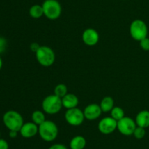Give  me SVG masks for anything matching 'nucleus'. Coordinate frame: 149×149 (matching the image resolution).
<instances>
[{"instance_id":"nucleus-1","label":"nucleus","mask_w":149,"mask_h":149,"mask_svg":"<svg viewBox=\"0 0 149 149\" xmlns=\"http://www.w3.org/2000/svg\"><path fill=\"white\" fill-rule=\"evenodd\" d=\"M41 138L46 142H52L58 135V128L55 122L46 120L39 126V133Z\"/></svg>"},{"instance_id":"nucleus-2","label":"nucleus","mask_w":149,"mask_h":149,"mask_svg":"<svg viewBox=\"0 0 149 149\" xmlns=\"http://www.w3.org/2000/svg\"><path fill=\"white\" fill-rule=\"evenodd\" d=\"M3 122L9 130L19 131L23 125V118L18 112L8 110L3 115Z\"/></svg>"},{"instance_id":"nucleus-3","label":"nucleus","mask_w":149,"mask_h":149,"mask_svg":"<svg viewBox=\"0 0 149 149\" xmlns=\"http://www.w3.org/2000/svg\"><path fill=\"white\" fill-rule=\"evenodd\" d=\"M42 107L44 112L50 115L58 113L63 108L62 98L55 94L49 95L43 99Z\"/></svg>"},{"instance_id":"nucleus-4","label":"nucleus","mask_w":149,"mask_h":149,"mask_svg":"<svg viewBox=\"0 0 149 149\" xmlns=\"http://www.w3.org/2000/svg\"><path fill=\"white\" fill-rule=\"evenodd\" d=\"M36 58L39 64L48 67L55 62V54L52 48L46 45H42L36 53Z\"/></svg>"},{"instance_id":"nucleus-5","label":"nucleus","mask_w":149,"mask_h":149,"mask_svg":"<svg viewBox=\"0 0 149 149\" xmlns=\"http://www.w3.org/2000/svg\"><path fill=\"white\" fill-rule=\"evenodd\" d=\"M42 7L44 15L49 20H56L62 13V7L58 0H45Z\"/></svg>"},{"instance_id":"nucleus-6","label":"nucleus","mask_w":149,"mask_h":149,"mask_svg":"<svg viewBox=\"0 0 149 149\" xmlns=\"http://www.w3.org/2000/svg\"><path fill=\"white\" fill-rule=\"evenodd\" d=\"M130 34L136 41H141L148 35V27L143 20L141 19L134 20L130 26Z\"/></svg>"},{"instance_id":"nucleus-7","label":"nucleus","mask_w":149,"mask_h":149,"mask_svg":"<svg viewBox=\"0 0 149 149\" xmlns=\"http://www.w3.org/2000/svg\"><path fill=\"white\" fill-rule=\"evenodd\" d=\"M84 112L78 108L68 109L65 113V119L68 124L71 126H79L84 122Z\"/></svg>"},{"instance_id":"nucleus-8","label":"nucleus","mask_w":149,"mask_h":149,"mask_svg":"<svg viewBox=\"0 0 149 149\" xmlns=\"http://www.w3.org/2000/svg\"><path fill=\"white\" fill-rule=\"evenodd\" d=\"M136 127V122L130 117L125 116L117 121V129L125 136L132 135Z\"/></svg>"},{"instance_id":"nucleus-9","label":"nucleus","mask_w":149,"mask_h":149,"mask_svg":"<svg viewBox=\"0 0 149 149\" xmlns=\"http://www.w3.org/2000/svg\"><path fill=\"white\" fill-rule=\"evenodd\" d=\"M117 129V121L112 117H105L98 123V129L102 134H110Z\"/></svg>"},{"instance_id":"nucleus-10","label":"nucleus","mask_w":149,"mask_h":149,"mask_svg":"<svg viewBox=\"0 0 149 149\" xmlns=\"http://www.w3.org/2000/svg\"><path fill=\"white\" fill-rule=\"evenodd\" d=\"M99 34L95 29L88 28L85 29L82 34V40L85 45L88 46H94L99 41Z\"/></svg>"},{"instance_id":"nucleus-11","label":"nucleus","mask_w":149,"mask_h":149,"mask_svg":"<svg viewBox=\"0 0 149 149\" xmlns=\"http://www.w3.org/2000/svg\"><path fill=\"white\" fill-rule=\"evenodd\" d=\"M84 118L90 121L95 120L100 116L102 112V110L100 108V105H97L96 103H92L87 105L84 110Z\"/></svg>"},{"instance_id":"nucleus-12","label":"nucleus","mask_w":149,"mask_h":149,"mask_svg":"<svg viewBox=\"0 0 149 149\" xmlns=\"http://www.w3.org/2000/svg\"><path fill=\"white\" fill-rule=\"evenodd\" d=\"M20 135L25 138H31L39 133V126L35 123L27 122L23 124L20 129Z\"/></svg>"},{"instance_id":"nucleus-13","label":"nucleus","mask_w":149,"mask_h":149,"mask_svg":"<svg viewBox=\"0 0 149 149\" xmlns=\"http://www.w3.org/2000/svg\"><path fill=\"white\" fill-rule=\"evenodd\" d=\"M63 107L68 109L77 108L79 105V98L74 93H67L62 98Z\"/></svg>"},{"instance_id":"nucleus-14","label":"nucleus","mask_w":149,"mask_h":149,"mask_svg":"<svg viewBox=\"0 0 149 149\" xmlns=\"http://www.w3.org/2000/svg\"><path fill=\"white\" fill-rule=\"evenodd\" d=\"M135 122L138 127L147 128L149 127V111L146 110L138 112L135 118Z\"/></svg>"},{"instance_id":"nucleus-15","label":"nucleus","mask_w":149,"mask_h":149,"mask_svg":"<svg viewBox=\"0 0 149 149\" xmlns=\"http://www.w3.org/2000/svg\"><path fill=\"white\" fill-rule=\"evenodd\" d=\"M87 145V140L83 136L77 135L73 137L70 141L71 149H84Z\"/></svg>"},{"instance_id":"nucleus-16","label":"nucleus","mask_w":149,"mask_h":149,"mask_svg":"<svg viewBox=\"0 0 149 149\" xmlns=\"http://www.w3.org/2000/svg\"><path fill=\"white\" fill-rule=\"evenodd\" d=\"M100 107L102 110V112H111L114 107V100L111 96H105L100 102Z\"/></svg>"},{"instance_id":"nucleus-17","label":"nucleus","mask_w":149,"mask_h":149,"mask_svg":"<svg viewBox=\"0 0 149 149\" xmlns=\"http://www.w3.org/2000/svg\"><path fill=\"white\" fill-rule=\"evenodd\" d=\"M29 15L31 18L38 19L44 15V10L42 5L39 4H33L29 9Z\"/></svg>"},{"instance_id":"nucleus-18","label":"nucleus","mask_w":149,"mask_h":149,"mask_svg":"<svg viewBox=\"0 0 149 149\" xmlns=\"http://www.w3.org/2000/svg\"><path fill=\"white\" fill-rule=\"evenodd\" d=\"M31 119L32 121L37 124L38 126H39L46 121L45 113L41 110H35L34 112H33L31 115Z\"/></svg>"},{"instance_id":"nucleus-19","label":"nucleus","mask_w":149,"mask_h":149,"mask_svg":"<svg viewBox=\"0 0 149 149\" xmlns=\"http://www.w3.org/2000/svg\"><path fill=\"white\" fill-rule=\"evenodd\" d=\"M111 117L118 121L125 117V112L120 107H113V108L111 111Z\"/></svg>"},{"instance_id":"nucleus-20","label":"nucleus","mask_w":149,"mask_h":149,"mask_svg":"<svg viewBox=\"0 0 149 149\" xmlns=\"http://www.w3.org/2000/svg\"><path fill=\"white\" fill-rule=\"evenodd\" d=\"M67 93H68V88L65 84H63V83L57 85L54 89V94L61 98L65 96Z\"/></svg>"},{"instance_id":"nucleus-21","label":"nucleus","mask_w":149,"mask_h":149,"mask_svg":"<svg viewBox=\"0 0 149 149\" xmlns=\"http://www.w3.org/2000/svg\"><path fill=\"white\" fill-rule=\"evenodd\" d=\"M133 135L134 137L136 139H138V140H141V139H143L146 135L145 128H143V127H138V126H137L135 131H134Z\"/></svg>"},{"instance_id":"nucleus-22","label":"nucleus","mask_w":149,"mask_h":149,"mask_svg":"<svg viewBox=\"0 0 149 149\" xmlns=\"http://www.w3.org/2000/svg\"><path fill=\"white\" fill-rule=\"evenodd\" d=\"M140 45H141V48L146 51H149V38L146 37L143 39L142 40L140 41Z\"/></svg>"},{"instance_id":"nucleus-23","label":"nucleus","mask_w":149,"mask_h":149,"mask_svg":"<svg viewBox=\"0 0 149 149\" xmlns=\"http://www.w3.org/2000/svg\"><path fill=\"white\" fill-rule=\"evenodd\" d=\"M7 45V39L5 38L2 37H0V53H2L5 51Z\"/></svg>"},{"instance_id":"nucleus-24","label":"nucleus","mask_w":149,"mask_h":149,"mask_svg":"<svg viewBox=\"0 0 149 149\" xmlns=\"http://www.w3.org/2000/svg\"><path fill=\"white\" fill-rule=\"evenodd\" d=\"M48 149H68L66 146L61 143H55L52 145Z\"/></svg>"},{"instance_id":"nucleus-25","label":"nucleus","mask_w":149,"mask_h":149,"mask_svg":"<svg viewBox=\"0 0 149 149\" xmlns=\"http://www.w3.org/2000/svg\"><path fill=\"white\" fill-rule=\"evenodd\" d=\"M40 47H41V45H39L37 42H32L30 45V49L32 52H33L36 53L38 51V50L40 48Z\"/></svg>"},{"instance_id":"nucleus-26","label":"nucleus","mask_w":149,"mask_h":149,"mask_svg":"<svg viewBox=\"0 0 149 149\" xmlns=\"http://www.w3.org/2000/svg\"><path fill=\"white\" fill-rule=\"evenodd\" d=\"M0 149H9V144L7 140L0 138Z\"/></svg>"},{"instance_id":"nucleus-27","label":"nucleus","mask_w":149,"mask_h":149,"mask_svg":"<svg viewBox=\"0 0 149 149\" xmlns=\"http://www.w3.org/2000/svg\"><path fill=\"white\" fill-rule=\"evenodd\" d=\"M17 132H18V131L10 130V132H9V136H10V137H11V138H15L17 136Z\"/></svg>"},{"instance_id":"nucleus-28","label":"nucleus","mask_w":149,"mask_h":149,"mask_svg":"<svg viewBox=\"0 0 149 149\" xmlns=\"http://www.w3.org/2000/svg\"><path fill=\"white\" fill-rule=\"evenodd\" d=\"M2 59H1V57H0V70H1V67H2Z\"/></svg>"},{"instance_id":"nucleus-29","label":"nucleus","mask_w":149,"mask_h":149,"mask_svg":"<svg viewBox=\"0 0 149 149\" xmlns=\"http://www.w3.org/2000/svg\"><path fill=\"white\" fill-rule=\"evenodd\" d=\"M0 137H1V134H0ZM0 138H1V137H0Z\"/></svg>"}]
</instances>
